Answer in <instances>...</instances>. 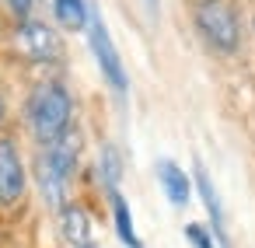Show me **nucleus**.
I'll return each mask as SVG.
<instances>
[{
    "label": "nucleus",
    "instance_id": "obj_3",
    "mask_svg": "<svg viewBox=\"0 0 255 248\" xmlns=\"http://www.w3.org/2000/svg\"><path fill=\"white\" fill-rule=\"evenodd\" d=\"M196 32L217 53H238L241 46V18L231 0H196L192 7Z\"/></svg>",
    "mask_w": 255,
    "mask_h": 248
},
{
    "label": "nucleus",
    "instance_id": "obj_15",
    "mask_svg": "<svg viewBox=\"0 0 255 248\" xmlns=\"http://www.w3.org/2000/svg\"><path fill=\"white\" fill-rule=\"evenodd\" d=\"M7 116V98H4V91H0V119Z\"/></svg>",
    "mask_w": 255,
    "mask_h": 248
},
{
    "label": "nucleus",
    "instance_id": "obj_9",
    "mask_svg": "<svg viewBox=\"0 0 255 248\" xmlns=\"http://www.w3.org/2000/svg\"><path fill=\"white\" fill-rule=\"evenodd\" d=\"M157 182H161V189H164V196H168L171 206L182 210V206L189 203V196H192V182H189V175H185L175 161H168V157L157 161Z\"/></svg>",
    "mask_w": 255,
    "mask_h": 248
},
{
    "label": "nucleus",
    "instance_id": "obj_14",
    "mask_svg": "<svg viewBox=\"0 0 255 248\" xmlns=\"http://www.w3.org/2000/svg\"><path fill=\"white\" fill-rule=\"evenodd\" d=\"M143 7H147L150 21H157V14H161V0H143Z\"/></svg>",
    "mask_w": 255,
    "mask_h": 248
},
{
    "label": "nucleus",
    "instance_id": "obj_1",
    "mask_svg": "<svg viewBox=\"0 0 255 248\" xmlns=\"http://www.w3.org/2000/svg\"><path fill=\"white\" fill-rule=\"evenodd\" d=\"M77 154H81V136L70 126L60 140L46 143L35 157V185H39L46 206L56 213L67 206V189H70V178L77 171Z\"/></svg>",
    "mask_w": 255,
    "mask_h": 248
},
{
    "label": "nucleus",
    "instance_id": "obj_13",
    "mask_svg": "<svg viewBox=\"0 0 255 248\" xmlns=\"http://www.w3.org/2000/svg\"><path fill=\"white\" fill-rule=\"evenodd\" d=\"M185 238H189V245H192V248H217L213 231H210V227H203V224H185Z\"/></svg>",
    "mask_w": 255,
    "mask_h": 248
},
{
    "label": "nucleus",
    "instance_id": "obj_8",
    "mask_svg": "<svg viewBox=\"0 0 255 248\" xmlns=\"http://www.w3.org/2000/svg\"><path fill=\"white\" fill-rule=\"evenodd\" d=\"M60 234H63V241L70 248H95V241H91V217L77 203H67L60 210Z\"/></svg>",
    "mask_w": 255,
    "mask_h": 248
},
{
    "label": "nucleus",
    "instance_id": "obj_7",
    "mask_svg": "<svg viewBox=\"0 0 255 248\" xmlns=\"http://www.w3.org/2000/svg\"><path fill=\"white\" fill-rule=\"evenodd\" d=\"M192 182H196L199 199H203V206H206V213H210V231H213V241H217L220 248H231V238H227V217H224L220 192H217V185H213V178H210V171H206V164H203L199 157L192 161Z\"/></svg>",
    "mask_w": 255,
    "mask_h": 248
},
{
    "label": "nucleus",
    "instance_id": "obj_11",
    "mask_svg": "<svg viewBox=\"0 0 255 248\" xmlns=\"http://www.w3.org/2000/svg\"><path fill=\"white\" fill-rule=\"evenodd\" d=\"M98 178L105 185V192L119 189V178H123V154L116 143H105L102 154H98Z\"/></svg>",
    "mask_w": 255,
    "mask_h": 248
},
{
    "label": "nucleus",
    "instance_id": "obj_2",
    "mask_svg": "<svg viewBox=\"0 0 255 248\" xmlns=\"http://www.w3.org/2000/svg\"><path fill=\"white\" fill-rule=\"evenodd\" d=\"M74 126V98L63 81H42L28 95V129L39 147L60 140Z\"/></svg>",
    "mask_w": 255,
    "mask_h": 248
},
{
    "label": "nucleus",
    "instance_id": "obj_12",
    "mask_svg": "<svg viewBox=\"0 0 255 248\" xmlns=\"http://www.w3.org/2000/svg\"><path fill=\"white\" fill-rule=\"evenodd\" d=\"M53 14L67 32H81L88 25V0H53Z\"/></svg>",
    "mask_w": 255,
    "mask_h": 248
},
{
    "label": "nucleus",
    "instance_id": "obj_10",
    "mask_svg": "<svg viewBox=\"0 0 255 248\" xmlns=\"http://www.w3.org/2000/svg\"><path fill=\"white\" fill-rule=\"evenodd\" d=\"M109 206H112V224H116V234L126 248H143L140 238H136V227H133V213H129V203L119 189L109 192Z\"/></svg>",
    "mask_w": 255,
    "mask_h": 248
},
{
    "label": "nucleus",
    "instance_id": "obj_4",
    "mask_svg": "<svg viewBox=\"0 0 255 248\" xmlns=\"http://www.w3.org/2000/svg\"><path fill=\"white\" fill-rule=\"evenodd\" d=\"M84 28H88V46H91V53H95V63H98L102 77L109 81V88H112L119 98H126L129 77H126L123 56H119V49H116V42H112V35H109V25H105L102 11H98L95 4H88V25H84Z\"/></svg>",
    "mask_w": 255,
    "mask_h": 248
},
{
    "label": "nucleus",
    "instance_id": "obj_5",
    "mask_svg": "<svg viewBox=\"0 0 255 248\" xmlns=\"http://www.w3.org/2000/svg\"><path fill=\"white\" fill-rule=\"evenodd\" d=\"M14 49H18L21 56H28L32 63H56V60L63 56L60 35H56L49 25L35 21V18H25V21L18 25V32H14Z\"/></svg>",
    "mask_w": 255,
    "mask_h": 248
},
{
    "label": "nucleus",
    "instance_id": "obj_6",
    "mask_svg": "<svg viewBox=\"0 0 255 248\" xmlns=\"http://www.w3.org/2000/svg\"><path fill=\"white\" fill-rule=\"evenodd\" d=\"M28 175H25V161L18 150L14 136H0V206H14L25 196Z\"/></svg>",
    "mask_w": 255,
    "mask_h": 248
}]
</instances>
